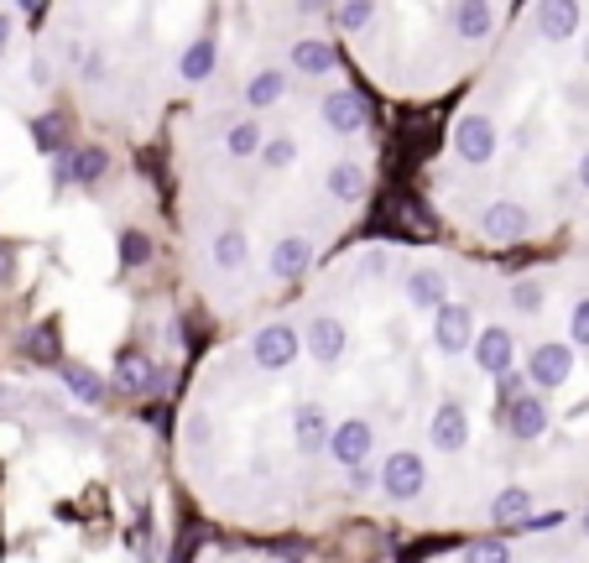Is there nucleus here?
<instances>
[{"instance_id": "obj_4", "label": "nucleus", "mask_w": 589, "mask_h": 563, "mask_svg": "<svg viewBox=\"0 0 589 563\" xmlns=\"http://www.w3.org/2000/svg\"><path fill=\"white\" fill-rule=\"evenodd\" d=\"M32 84L115 147L334 32L329 0H42Z\"/></svg>"}, {"instance_id": "obj_5", "label": "nucleus", "mask_w": 589, "mask_h": 563, "mask_svg": "<svg viewBox=\"0 0 589 563\" xmlns=\"http://www.w3.org/2000/svg\"><path fill=\"white\" fill-rule=\"evenodd\" d=\"M521 0H329L349 69L392 104L454 100L501 48Z\"/></svg>"}, {"instance_id": "obj_1", "label": "nucleus", "mask_w": 589, "mask_h": 563, "mask_svg": "<svg viewBox=\"0 0 589 563\" xmlns=\"http://www.w3.org/2000/svg\"><path fill=\"white\" fill-rule=\"evenodd\" d=\"M173 470L241 537L486 543L589 495V224L496 257L360 235L183 381Z\"/></svg>"}, {"instance_id": "obj_2", "label": "nucleus", "mask_w": 589, "mask_h": 563, "mask_svg": "<svg viewBox=\"0 0 589 563\" xmlns=\"http://www.w3.org/2000/svg\"><path fill=\"white\" fill-rule=\"evenodd\" d=\"M376 100L329 32L167 120V261L214 334L360 240L382 188Z\"/></svg>"}, {"instance_id": "obj_3", "label": "nucleus", "mask_w": 589, "mask_h": 563, "mask_svg": "<svg viewBox=\"0 0 589 563\" xmlns=\"http://www.w3.org/2000/svg\"><path fill=\"white\" fill-rule=\"evenodd\" d=\"M423 204L459 245L521 257L589 224V0H521L454 94Z\"/></svg>"}, {"instance_id": "obj_6", "label": "nucleus", "mask_w": 589, "mask_h": 563, "mask_svg": "<svg viewBox=\"0 0 589 563\" xmlns=\"http://www.w3.org/2000/svg\"><path fill=\"white\" fill-rule=\"evenodd\" d=\"M444 559H589V495L573 501L563 512L527 522L517 532L486 537V543H465V547H444Z\"/></svg>"}]
</instances>
